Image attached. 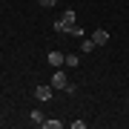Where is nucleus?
Masks as SVG:
<instances>
[{"label":"nucleus","instance_id":"1","mask_svg":"<svg viewBox=\"0 0 129 129\" xmlns=\"http://www.w3.org/2000/svg\"><path fill=\"white\" fill-rule=\"evenodd\" d=\"M55 29L57 32H72L75 29V12H63V17L55 23Z\"/></svg>","mask_w":129,"mask_h":129},{"label":"nucleus","instance_id":"2","mask_svg":"<svg viewBox=\"0 0 129 129\" xmlns=\"http://www.w3.org/2000/svg\"><path fill=\"white\" fill-rule=\"evenodd\" d=\"M92 40L98 43V46H103V43H109V32H106V29H95V32H92Z\"/></svg>","mask_w":129,"mask_h":129},{"label":"nucleus","instance_id":"3","mask_svg":"<svg viewBox=\"0 0 129 129\" xmlns=\"http://www.w3.org/2000/svg\"><path fill=\"white\" fill-rule=\"evenodd\" d=\"M66 83H69V80H66L63 72H55V75H52V89H66Z\"/></svg>","mask_w":129,"mask_h":129},{"label":"nucleus","instance_id":"4","mask_svg":"<svg viewBox=\"0 0 129 129\" xmlns=\"http://www.w3.org/2000/svg\"><path fill=\"white\" fill-rule=\"evenodd\" d=\"M52 92H55V89H52V83H49V86H37V101H52Z\"/></svg>","mask_w":129,"mask_h":129},{"label":"nucleus","instance_id":"5","mask_svg":"<svg viewBox=\"0 0 129 129\" xmlns=\"http://www.w3.org/2000/svg\"><path fill=\"white\" fill-rule=\"evenodd\" d=\"M63 60H66L63 52H49V63H52V66H57V69H60V63H63Z\"/></svg>","mask_w":129,"mask_h":129},{"label":"nucleus","instance_id":"6","mask_svg":"<svg viewBox=\"0 0 129 129\" xmlns=\"http://www.w3.org/2000/svg\"><path fill=\"white\" fill-rule=\"evenodd\" d=\"M95 46H98V43L92 40V37H86V40H83V46H80V52H92Z\"/></svg>","mask_w":129,"mask_h":129},{"label":"nucleus","instance_id":"7","mask_svg":"<svg viewBox=\"0 0 129 129\" xmlns=\"http://www.w3.org/2000/svg\"><path fill=\"white\" fill-rule=\"evenodd\" d=\"M63 63H66V66H78V63H80V57H78V55H66Z\"/></svg>","mask_w":129,"mask_h":129},{"label":"nucleus","instance_id":"8","mask_svg":"<svg viewBox=\"0 0 129 129\" xmlns=\"http://www.w3.org/2000/svg\"><path fill=\"white\" fill-rule=\"evenodd\" d=\"M32 120H35V123H37V126H43V120H46V118H43V115H40V112H37V109H35V112H32Z\"/></svg>","mask_w":129,"mask_h":129},{"label":"nucleus","instance_id":"9","mask_svg":"<svg viewBox=\"0 0 129 129\" xmlns=\"http://www.w3.org/2000/svg\"><path fill=\"white\" fill-rule=\"evenodd\" d=\"M43 126L46 129H60V120H43Z\"/></svg>","mask_w":129,"mask_h":129},{"label":"nucleus","instance_id":"10","mask_svg":"<svg viewBox=\"0 0 129 129\" xmlns=\"http://www.w3.org/2000/svg\"><path fill=\"white\" fill-rule=\"evenodd\" d=\"M37 3H40V6H43V9H52V6H55V3H57V0H37Z\"/></svg>","mask_w":129,"mask_h":129}]
</instances>
